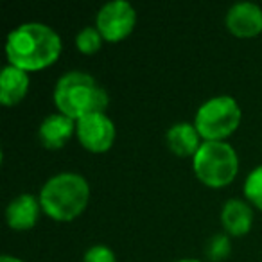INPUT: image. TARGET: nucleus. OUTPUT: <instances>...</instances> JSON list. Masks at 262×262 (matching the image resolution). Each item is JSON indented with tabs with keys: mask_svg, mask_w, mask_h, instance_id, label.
Masks as SVG:
<instances>
[{
	"mask_svg": "<svg viewBox=\"0 0 262 262\" xmlns=\"http://www.w3.org/2000/svg\"><path fill=\"white\" fill-rule=\"evenodd\" d=\"M29 74L8 63L0 72V102L8 108L20 104L29 94Z\"/></svg>",
	"mask_w": 262,
	"mask_h": 262,
	"instance_id": "nucleus-13",
	"label": "nucleus"
},
{
	"mask_svg": "<svg viewBox=\"0 0 262 262\" xmlns=\"http://www.w3.org/2000/svg\"><path fill=\"white\" fill-rule=\"evenodd\" d=\"M102 43H104V38L101 36V33H99L95 26L83 27L76 36L77 51L84 56H92V54H95V52H99Z\"/></svg>",
	"mask_w": 262,
	"mask_h": 262,
	"instance_id": "nucleus-14",
	"label": "nucleus"
},
{
	"mask_svg": "<svg viewBox=\"0 0 262 262\" xmlns=\"http://www.w3.org/2000/svg\"><path fill=\"white\" fill-rule=\"evenodd\" d=\"M41 212L43 208H41L40 198L33 194H20L9 201L6 208V221L11 230L26 232L36 226Z\"/></svg>",
	"mask_w": 262,
	"mask_h": 262,
	"instance_id": "nucleus-10",
	"label": "nucleus"
},
{
	"mask_svg": "<svg viewBox=\"0 0 262 262\" xmlns=\"http://www.w3.org/2000/svg\"><path fill=\"white\" fill-rule=\"evenodd\" d=\"M38 198L47 217L58 223H69L86 210L90 183L77 172H58L43 183Z\"/></svg>",
	"mask_w": 262,
	"mask_h": 262,
	"instance_id": "nucleus-3",
	"label": "nucleus"
},
{
	"mask_svg": "<svg viewBox=\"0 0 262 262\" xmlns=\"http://www.w3.org/2000/svg\"><path fill=\"white\" fill-rule=\"evenodd\" d=\"M165 144L169 151L178 158H194L203 144L194 122H176L165 133Z\"/></svg>",
	"mask_w": 262,
	"mask_h": 262,
	"instance_id": "nucleus-11",
	"label": "nucleus"
},
{
	"mask_svg": "<svg viewBox=\"0 0 262 262\" xmlns=\"http://www.w3.org/2000/svg\"><path fill=\"white\" fill-rule=\"evenodd\" d=\"M244 198L250 205L262 210V165H257L248 172L244 180Z\"/></svg>",
	"mask_w": 262,
	"mask_h": 262,
	"instance_id": "nucleus-15",
	"label": "nucleus"
},
{
	"mask_svg": "<svg viewBox=\"0 0 262 262\" xmlns=\"http://www.w3.org/2000/svg\"><path fill=\"white\" fill-rule=\"evenodd\" d=\"M0 262H24V260H22V258H18V257H15V255L4 253L2 257H0Z\"/></svg>",
	"mask_w": 262,
	"mask_h": 262,
	"instance_id": "nucleus-18",
	"label": "nucleus"
},
{
	"mask_svg": "<svg viewBox=\"0 0 262 262\" xmlns=\"http://www.w3.org/2000/svg\"><path fill=\"white\" fill-rule=\"evenodd\" d=\"M74 135H76V120H72L70 117L63 115L59 112L47 115L38 127L40 144L45 149L51 151H58L65 147L67 142Z\"/></svg>",
	"mask_w": 262,
	"mask_h": 262,
	"instance_id": "nucleus-9",
	"label": "nucleus"
},
{
	"mask_svg": "<svg viewBox=\"0 0 262 262\" xmlns=\"http://www.w3.org/2000/svg\"><path fill=\"white\" fill-rule=\"evenodd\" d=\"M225 26L237 38H255L262 33V8L253 2H237L226 11Z\"/></svg>",
	"mask_w": 262,
	"mask_h": 262,
	"instance_id": "nucleus-8",
	"label": "nucleus"
},
{
	"mask_svg": "<svg viewBox=\"0 0 262 262\" xmlns=\"http://www.w3.org/2000/svg\"><path fill=\"white\" fill-rule=\"evenodd\" d=\"M243 110L232 95H215L198 108L194 126L203 142H226L241 126Z\"/></svg>",
	"mask_w": 262,
	"mask_h": 262,
	"instance_id": "nucleus-4",
	"label": "nucleus"
},
{
	"mask_svg": "<svg viewBox=\"0 0 262 262\" xmlns=\"http://www.w3.org/2000/svg\"><path fill=\"white\" fill-rule=\"evenodd\" d=\"M76 137L90 153H106L115 144V122L106 113H92L76 122Z\"/></svg>",
	"mask_w": 262,
	"mask_h": 262,
	"instance_id": "nucleus-7",
	"label": "nucleus"
},
{
	"mask_svg": "<svg viewBox=\"0 0 262 262\" xmlns=\"http://www.w3.org/2000/svg\"><path fill=\"white\" fill-rule=\"evenodd\" d=\"M83 262H117L115 251L106 244H94L83 255Z\"/></svg>",
	"mask_w": 262,
	"mask_h": 262,
	"instance_id": "nucleus-17",
	"label": "nucleus"
},
{
	"mask_svg": "<svg viewBox=\"0 0 262 262\" xmlns=\"http://www.w3.org/2000/svg\"><path fill=\"white\" fill-rule=\"evenodd\" d=\"M174 262H201L198 258H180V260H174Z\"/></svg>",
	"mask_w": 262,
	"mask_h": 262,
	"instance_id": "nucleus-19",
	"label": "nucleus"
},
{
	"mask_svg": "<svg viewBox=\"0 0 262 262\" xmlns=\"http://www.w3.org/2000/svg\"><path fill=\"white\" fill-rule=\"evenodd\" d=\"M196 178L208 189H223L235 180L239 157L228 142H203L192 158Z\"/></svg>",
	"mask_w": 262,
	"mask_h": 262,
	"instance_id": "nucleus-5",
	"label": "nucleus"
},
{
	"mask_svg": "<svg viewBox=\"0 0 262 262\" xmlns=\"http://www.w3.org/2000/svg\"><path fill=\"white\" fill-rule=\"evenodd\" d=\"M221 225L225 232L232 237H243L253 226L251 205L239 198L228 200L221 208Z\"/></svg>",
	"mask_w": 262,
	"mask_h": 262,
	"instance_id": "nucleus-12",
	"label": "nucleus"
},
{
	"mask_svg": "<svg viewBox=\"0 0 262 262\" xmlns=\"http://www.w3.org/2000/svg\"><path fill=\"white\" fill-rule=\"evenodd\" d=\"M232 251V244H230L228 233H215L208 239L207 248H205V253L210 258L212 262H221Z\"/></svg>",
	"mask_w": 262,
	"mask_h": 262,
	"instance_id": "nucleus-16",
	"label": "nucleus"
},
{
	"mask_svg": "<svg viewBox=\"0 0 262 262\" xmlns=\"http://www.w3.org/2000/svg\"><path fill=\"white\" fill-rule=\"evenodd\" d=\"M52 101L59 113L77 122L92 113H106L110 95L94 76L83 70H70L56 81Z\"/></svg>",
	"mask_w": 262,
	"mask_h": 262,
	"instance_id": "nucleus-2",
	"label": "nucleus"
},
{
	"mask_svg": "<svg viewBox=\"0 0 262 262\" xmlns=\"http://www.w3.org/2000/svg\"><path fill=\"white\" fill-rule=\"evenodd\" d=\"M137 26V11L126 0H112L97 11L95 27L110 43L126 40Z\"/></svg>",
	"mask_w": 262,
	"mask_h": 262,
	"instance_id": "nucleus-6",
	"label": "nucleus"
},
{
	"mask_svg": "<svg viewBox=\"0 0 262 262\" xmlns=\"http://www.w3.org/2000/svg\"><path fill=\"white\" fill-rule=\"evenodd\" d=\"M63 51L61 36L40 22H26L8 34L6 56L9 65L29 72L49 69L59 59Z\"/></svg>",
	"mask_w": 262,
	"mask_h": 262,
	"instance_id": "nucleus-1",
	"label": "nucleus"
}]
</instances>
